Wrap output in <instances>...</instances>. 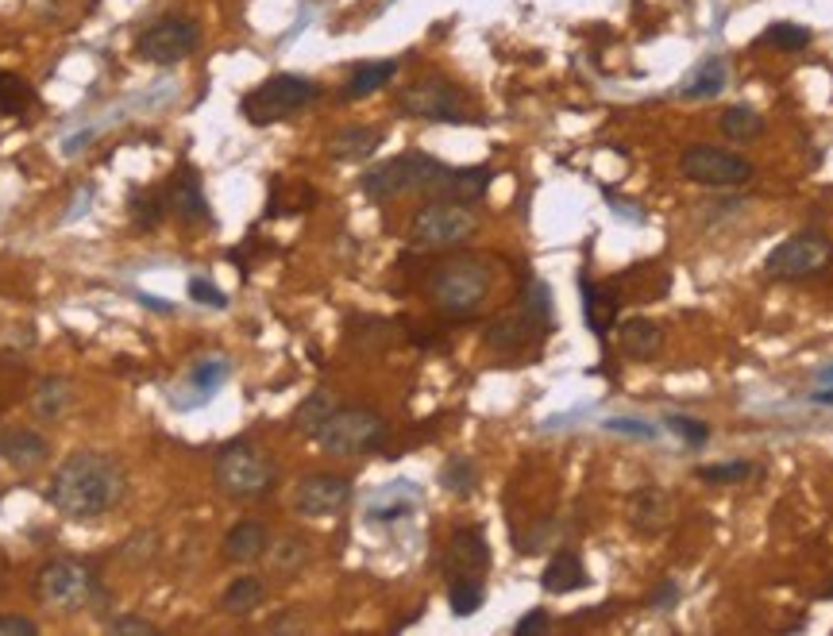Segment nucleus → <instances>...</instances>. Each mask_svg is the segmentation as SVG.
<instances>
[{"label": "nucleus", "mask_w": 833, "mask_h": 636, "mask_svg": "<svg viewBox=\"0 0 833 636\" xmlns=\"http://www.w3.org/2000/svg\"><path fill=\"white\" fill-rule=\"evenodd\" d=\"M47 502L70 521L105 517L124 502V467L105 451H74L50 479Z\"/></svg>", "instance_id": "obj_1"}, {"label": "nucleus", "mask_w": 833, "mask_h": 636, "mask_svg": "<svg viewBox=\"0 0 833 636\" xmlns=\"http://www.w3.org/2000/svg\"><path fill=\"white\" fill-rule=\"evenodd\" d=\"M494 270L482 255H451V259L436 262L429 274V297L433 305L451 320H467L482 309V302L491 297Z\"/></svg>", "instance_id": "obj_2"}, {"label": "nucleus", "mask_w": 833, "mask_h": 636, "mask_svg": "<svg viewBox=\"0 0 833 636\" xmlns=\"http://www.w3.org/2000/svg\"><path fill=\"white\" fill-rule=\"evenodd\" d=\"M386 436H390V424H386L383 413L363 409V405H343L325 416V424L317 428L313 440H317L328 456L360 459V456H375L386 444Z\"/></svg>", "instance_id": "obj_3"}, {"label": "nucleus", "mask_w": 833, "mask_h": 636, "mask_svg": "<svg viewBox=\"0 0 833 636\" xmlns=\"http://www.w3.org/2000/svg\"><path fill=\"white\" fill-rule=\"evenodd\" d=\"M448 166L433 155H421V151H409V155H398V158H386V163L371 166L367 174L360 178V189L367 201H398L406 193H429L433 197L436 181Z\"/></svg>", "instance_id": "obj_4"}, {"label": "nucleus", "mask_w": 833, "mask_h": 636, "mask_svg": "<svg viewBox=\"0 0 833 636\" xmlns=\"http://www.w3.org/2000/svg\"><path fill=\"white\" fill-rule=\"evenodd\" d=\"M213 479L216 486H221V494H228V498L255 502V498H267L270 490H274L278 467L262 448H255V444L247 440H232L228 448H221V456H216Z\"/></svg>", "instance_id": "obj_5"}, {"label": "nucleus", "mask_w": 833, "mask_h": 636, "mask_svg": "<svg viewBox=\"0 0 833 636\" xmlns=\"http://www.w3.org/2000/svg\"><path fill=\"white\" fill-rule=\"evenodd\" d=\"M474 232H479V216L471 212V204L433 197V201L413 212V221H409V244H413L416 251H456Z\"/></svg>", "instance_id": "obj_6"}, {"label": "nucleus", "mask_w": 833, "mask_h": 636, "mask_svg": "<svg viewBox=\"0 0 833 636\" xmlns=\"http://www.w3.org/2000/svg\"><path fill=\"white\" fill-rule=\"evenodd\" d=\"M317 97H320V85L309 82V78L274 74V78H267L262 85H255V90L239 101V113H244V120L255 123V128H267V123L290 120L294 113L309 108Z\"/></svg>", "instance_id": "obj_7"}, {"label": "nucleus", "mask_w": 833, "mask_h": 636, "mask_svg": "<svg viewBox=\"0 0 833 636\" xmlns=\"http://www.w3.org/2000/svg\"><path fill=\"white\" fill-rule=\"evenodd\" d=\"M833 262V239L818 228L795 232L791 239L776 244L764 259V270L776 282H807V278L825 274Z\"/></svg>", "instance_id": "obj_8"}, {"label": "nucleus", "mask_w": 833, "mask_h": 636, "mask_svg": "<svg viewBox=\"0 0 833 636\" xmlns=\"http://www.w3.org/2000/svg\"><path fill=\"white\" fill-rule=\"evenodd\" d=\"M398 113L409 120H429V123H471V108L467 97L448 82V78H416L398 93Z\"/></svg>", "instance_id": "obj_9"}, {"label": "nucleus", "mask_w": 833, "mask_h": 636, "mask_svg": "<svg viewBox=\"0 0 833 636\" xmlns=\"http://www.w3.org/2000/svg\"><path fill=\"white\" fill-rule=\"evenodd\" d=\"M679 174L694 186H711V189H737L749 186L756 166L749 158L734 155V151L711 148V143H694V148L683 151L679 158Z\"/></svg>", "instance_id": "obj_10"}, {"label": "nucleus", "mask_w": 833, "mask_h": 636, "mask_svg": "<svg viewBox=\"0 0 833 636\" xmlns=\"http://www.w3.org/2000/svg\"><path fill=\"white\" fill-rule=\"evenodd\" d=\"M201 43V27L186 16H166L159 24H151L148 32L139 35L136 50L143 62H155V66H174L181 58H189Z\"/></svg>", "instance_id": "obj_11"}, {"label": "nucleus", "mask_w": 833, "mask_h": 636, "mask_svg": "<svg viewBox=\"0 0 833 636\" xmlns=\"http://www.w3.org/2000/svg\"><path fill=\"white\" fill-rule=\"evenodd\" d=\"M93 587H97V579H93V572L85 567V563L78 560H55L47 563L39 572V579H35V590H39V598L47 605H82L90 602Z\"/></svg>", "instance_id": "obj_12"}, {"label": "nucleus", "mask_w": 833, "mask_h": 636, "mask_svg": "<svg viewBox=\"0 0 833 636\" xmlns=\"http://www.w3.org/2000/svg\"><path fill=\"white\" fill-rule=\"evenodd\" d=\"M352 494H355L352 479H343V474H332V471H317L297 482L294 509L302 517H336L340 509H348Z\"/></svg>", "instance_id": "obj_13"}, {"label": "nucleus", "mask_w": 833, "mask_h": 636, "mask_svg": "<svg viewBox=\"0 0 833 636\" xmlns=\"http://www.w3.org/2000/svg\"><path fill=\"white\" fill-rule=\"evenodd\" d=\"M228 360L224 355H204V360H197L193 367H189V375H186V382L181 386H174V393H171V401L178 409H197V405H204V401L213 398L216 390H221L224 382H228Z\"/></svg>", "instance_id": "obj_14"}, {"label": "nucleus", "mask_w": 833, "mask_h": 636, "mask_svg": "<svg viewBox=\"0 0 833 636\" xmlns=\"http://www.w3.org/2000/svg\"><path fill=\"white\" fill-rule=\"evenodd\" d=\"M676 521V502L664 486H641L630 494V525L641 537H664Z\"/></svg>", "instance_id": "obj_15"}, {"label": "nucleus", "mask_w": 833, "mask_h": 636, "mask_svg": "<svg viewBox=\"0 0 833 636\" xmlns=\"http://www.w3.org/2000/svg\"><path fill=\"white\" fill-rule=\"evenodd\" d=\"M486 567H491V544H486L482 529H459L448 540V552H444V575L448 579H459V575L482 579Z\"/></svg>", "instance_id": "obj_16"}, {"label": "nucleus", "mask_w": 833, "mask_h": 636, "mask_svg": "<svg viewBox=\"0 0 833 636\" xmlns=\"http://www.w3.org/2000/svg\"><path fill=\"white\" fill-rule=\"evenodd\" d=\"M494 181L491 166H448L436 181L433 197H444V201H459V204H479L486 197Z\"/></svg>", "instance_id": "obj_17"}, {"label": "nucleus", "mask_w": 833, "mask_h": 636, "mask_svg": "<svg viewBox=\"0 0 833 636\" xmlns=\"http://www.w3.org/2000/svg\"><path fill=\"white\" fill-rule=\"evenodd\" d=\"M383 143H386L383 128H375V123H352V128H340L328 139V155H332L336 163H363V158L375 155Z\"/></svg>", "instance_id": "obj_18"}, {"label": "nucleus", "mask_w": 833, "mask_h": 636, "mask_svg": "<svg viewBox=\"0 0 833 636\" xmlns=\"http://www.w3.org/2000/svg\"><path fill=\"white\" fill-rule=\"evenodd\" d=\"M618 351L633 363H648L664 351V328L648 317H630L618 328Z\"/></svg>", "instance_id": "obj_19"}, {"label": "nucleus", "mask_w": 833, "mask_h": 636, "mask_svg": "<svg viewBox=\"0 0 833 636\" xmlns=\"http://www.w3.org/2000/svg\"><path fill=\"white\" fill-rule=\"evenodd\" d=\"M532 335H548L529 313H509V317H498L491 328H486V343H491L498 355H521L532 343Z\"/></svg>", "instance_id": "obj_20"}, {"label": "nucleus", "mask_w": 833, "mask_h": 636, "mask_svg": "<svg viewBox=\"0 0 833 636\" xmlns=\"http://www.w3.org/2000/svg\"><path fill=\"white\" fill-rule=\"evenodd\" d=\"M267 547H270L267 525L262 521H239V525H232L228 537H224L221 555L228 563H255V560L267 555Z\"/></svg>", "instance_id": "obj_21"}, {"label": "nucleus", "mask_w": 833, "mask_h": 636, "mask_svg": "<svg viewBox=\"0 0 833 636\" xmlns=\"http://www.w3.org/2000/svg\"><path fill=\"white\" fill-rule=\"evenodd\" d=\"M166 204L181 224H204L209 221V201L201 193V181L193 174H174L171 189H166Z\"/></svg>", "instance_id": "obj_22"}, {"label": "nucleus", "mask_w": 833, "mask_h": 636, "mask_svg": "<svg viewBox=\"0 0 833 636\" xmlns=\"http://www.w3.org/2000/svg\"><path fill=\"white\" fill-rule=\"evenodd\" d=\"M590 582L587 567H583V560L575 552H555L552 560H548L544 575H540V587L548 590V594H575V590H583Z\"/></svg>", "instance_id": "obj_23"}, {"label": "nucleus", "mask_w": 833, "mask_h": 636, "mask_svg": "<svg viewBox=\"0 0 833 636\" xmlns=\"http://www.w3.org/2000/svg\"><path fill=\"white\" fill-rule=\"evenodd\" d=\"M579 290H583V317H587V328L606 343V335L618 325V297H613L610 290L595 286L587 274L579 278Z\"/></svg>", "instance_id": "obj_24"}, {"label": "nucleus", "mask_w": 833, "mask_h": 636, "mask_svg": "<svg viewBox=\"0 0 833 636\" xmlns=\"http://www.w3.org/2000/svg\"><path fill=\"white\" fill-rule=\"evenodd\" d=\"M394 74H398V62H394V58H383V62H360L352 74H348V82H343L340 97L343 101L375 97L378 90H386V85L394 82Z\"/></svg>", "instance_id": "obj_25"}, {"label": "nucleus", "mask_w": 833, "mask_h": 636, "mask_svg": "<svg viewBox=\"0 0 833 636\" xmlns=\"http://www.w3.org/2000/svg\"><path fill=\"white\" fill-rule=\"evenodd\" d=\"M47 456H50L47 440L39 433H32V428H20V433L4 436V456L0 459H9V467H16V471H35V467L47 463Z\"/></svg>", "instance_id": "obj_26"}, {"label": "nucleus", "mask_w": 833, "mask_h": 636, "mask_svg": "<svg viewBox=\"0 0 833 636\" xmlns=\"http://www.w3.org/2000/svg\"><path fill=\"white\" fill-rule=\"evenodd\" d=\"M416 490H413V482H390V486L378 494L375 502H371V509H367V517L371 521H378V525H386V521H401V517H409L416 509Z\"/></svg>", "instance_id": "obj_27"}, {"label": "nucleus", "mask_w": 833, "mask_h": 636, "mask_svg": "<svg viewBox=\"0 0 833 636\" xmlns=\"http://www.w3.org/2000/svg\"><path fill=\"white\" fill-rule=\"evenodd\" d=\"M262 602H267V582H262L259 575H239L221 594V610L232 613V617H247V613H255Z\"/></svg>", "instance_id": "obj_28"}, {"label": "nucleus", "mask_w": 833, "mask_h": 636, "mask_svg": "<svg viewBox=\"0 0 833 636\" xmlns=\"http://www.w3.org/2000/svg\"><path fill=\"white\" fill-rule=\"evenodd\" d=\"M721 90H726V62H721V58H706V62L687 78V85L679 93H683V101H711L718 97Z\"/></svg>", "instance_id": "obj_29"}, {"label": "nucleus", "mask_w": 833, "mask_h": 636, "mask_svg": "<svg viewBox=\"0 0 833 636\" xmlns=\"http://www.w3.org/2000/svg\"><path fill=\"white\" fill-rule=\"evenodd\" d=\"M718 128L721 136L734 139V143H749V139H756L760 131H764V116L749 105H729L726 113L718 116Z\"/></svg>", "instance_id": "obj_30"}, {"label": "nucleus", "mask_w": 833, "mask_h": 636, "mask_svg": "<svg viewBox=\"0 0 833 636\" xmlns=\"http://www.w3.org/2000/svg\"><path fill=\"white\" fill-rule=\"evenodd\" d=\"M70 401H74V393H70V382H66V378L50 375L35 386V413H39L43 421H58V416L70 409Z\"/></svg>", "instance_id": "obj_31"}, {"label": "nucleus", "mask_w": 833, "mask_h": 636, "mask_svg": "<svg viewBox=\"0 0 833 636\" xmlns=\"http://www.w3.org/2000/svg\"><path fill=\"white\" fill-rule=\"evenodd\" d=\"M309 540L305 537H282L278 544H270L267 547V560H270V567L274 572H282V575H294V572H302L305 563H309Z\"/></svg>", "instance_id": "obj_32"}, {"label": "nucleus", "mask_w": 833, "mask_h": 636, "mask_svg": "<svg viewBox=\"0 0 833 636\" xmlns=\"http://www.w3.org/2000/svg\"><path fill=\"white\" fill-rule=\"evenodd\" d=\"M441 486L448 490V494H456V498L474 494V486H479V467H474V459L451 456L448 463L441 467Z\"/></svg>", "instance_id": "obj_33"}, {"label": "nucleus", "mask_w": 833, "mask_h": 636, "mask_svg": "<svg viewBox=\"0 0 833 636\" xmlns=\"http://www.w3.org/2000/svg\"><path fill=\"white\" fill-rule=\"evenodd\" d=\"M482 598H486V587L474 575H459V579H448V605L456 617H471L479 613Z\"/></svg>", "instance_id": "obj_34"}, {"label": "nucleus", "mask_w": 833, "mask_h": 636, "mask_svg": "<svg viewBox=\"0 0 833 636\" xmlns=\"http://www.w3.org/2000/svg\"><path fill=\"white\" fill-rule=\"evenodd\" d=\"M35 105V90L12 70H0V113L4 116H24Z\"/></svg>", "instance_id": "obj_35"}, {"label": "nucleus", "mask_w": 833, "mask_h": 636, "mask_svg": "<svg viewBox=\"0 0 833 636\" xmlns=\"http://www.w3.org/2000/svg\"><path fill=\"white\" fill-rule=\"evenodd\" d=\"M760 43H764V47H776V50H787V55H795V50H807L810 43H814V32H810V27H802V24H787V20H779V24L764 27Z\"/></svg>", "instance_id": "obj_36"}, {"label": "nucleus", "mask_w": 833, "mask_h": 636, "mask_svg": "<svg viewBox=\"0 0 833 636\" xmlns=\"http://www.w3.org/2000/svg\"><path fill=\"white\" fill-rule=\"evenodd\" d=\"M332 398L328 393H309V398L297 405V413H294V428L297 433H305V436H317V428L325 424V416L332 413Z\"/></svg>", "instance_id": "obj_37"}, {"label": "nucleus", "mask_w": 833, "mask_h": 636, "mask_svg": "<svg viewBox=\"0 0 833 636\" xmlns=\"http://www.w3.org/2000/svg\"><path fill=\"white\" fill-rule=\"evenodd\" d=\"M752 474V463L749 459H734V463H711V467H699L694 479L706 482V486H737Z\"/></svg>", "instance_id": "obj_38"}, {"label": "nucleus", "mask_w": 833, "mask_h": 636, "mask_svg": "<svg viewBox=\"0 0 833 636\" xmlns=\"http://www.w3.org/2000/svg\"><path fill=\"white\" fill-rule=\"evenodd\" d=\"M166 197L163 193H139V197H131V221H136V228H159L163 224V216H166Z\"/></svg>", "instance_id": "obj_39"}, {"label": "nucleus", "mask_w": 833, "mask_h": 636, "mask_svg": "<svg viewBox=\"0 0 833 636\" xmlns=\"http://www.w3.org/2000/svg\"><path fill=\"white\" fill-rule=\"evenodd\" d=\"M664 424H668L671 433L679 436L683 444H691V448H703L706 440H711V424L699 421V416H687V413H668L664 416Z\"/></svg>", "instance_id": "obj_40"}, {"label": "nucleus", "mask_w": 833, "mask_h": 636, "mask_svg": "<svg viewBox=\"0 0 833 636\" xmlns=\"http://www.w3.org/2000/svg\"><path fill=\"white\" fill-rule=\"evenodd\" d=\"M521 309L529 313V317L548 332V328H552V290H548L544 282H537V278H532L529 290H525V305H521Z\"/></svg>", "instance_id": "obj_41"}, {"label": "nucleus", "mask_w": 833, "mask_h": 636, "mask_svg": "<svg viewBox=\"0 0 833 636\" xmlns=\"http://www.w3.org/2000/svg\"><path fill=\"white\" fill-rule=\"evenodd\" d=\"M606 428H610V433H621V436H637V440H656V436H660V428H656V424L633 421V416H610V421H606Z\"/></svg>", "instance_id": "obj_42"}, {"label": "nucleus", "mask_w": 833, "mask_h": 636, "mask_svg": "<svg viewBox=\"0 0 833 636\" xmlns=\"http://www.w3.org/2000/svg\"><path fill=\"white\" fill-rule=\"evenodd\" d=\"M189 297H193L197 305H209V309H228L224 290H216L209 278H193V282H189Z\"/></svg>", "instance_id": "obj_43"}, {"label": "nucleus", "mask_w": 833, "mask_h": 636, "mask_svg": "<svg viewBox=\"0 0 833 636\" xmlns=\"http://www.w3.org/2000/svg\"><path fill=\"white\" fill-rule=\"evenodd\" d=\"M39 625L27 617H16V613H0V636H35Z\"/></svg>", "instance_id": "obj_44"}, {"label": "nucleus", "mask_w": 833, "mask_h": 636, "mask_svg": "<svg viewBox=\"0 0 833 636\" xmlns=\"http://www.w3.org/2000/svg\"><path fill=\"white\" fill-rule=\"evenodd\" d=\"M108 633H116V636H124V633L148 636V633H155V625H151L148 617H113V621H108Z\"/></svg>", "instance_id": "obj_45"}, {"label": "nucleus", "mask_w": 833, "mask_h": 636, "mask_svg": "<svg viewBox=\"0 0 833 636\" xmlns=\"http://www.w3.org/2000/svg\"><path fill=\"white\" fill-rule=\"evenodd\" d=\"M548 628H552V617H548L544 610H532V613H525V617L517 621L514 633L525 636V633H548Z\"/></svg>", "instance_id": "obj_46"}, {"label": "nucleus", "mask_w": 833, "mask_h": 636, "mask_svg": "<svg viewBox=\"0 0 833 636\" xmlns=\"http://www.w3.org/2000/svg\"><path fill=\"white\" fill-rule=\"evenodd\" d=\"M679 602V587H676V579H664L660 587L653 590V598H648V605L653 610H671V605Z\"/></svg>", "instance_id": "obj_47"}, {"label": "nucleus", "mask_w": 833, "mask_h": 636, "mask_svg": "<svg viewBox=\"0 0 833 636\" xmlns=\"http://www.w3.org/2000/svg\"><path fill=\"white\" fill-rule=\"evenodd\" d=\"M810 401H814V405H833V382L825 386V390H814V393H810Z\"/></svg>", "instance_id": "obj_48"}, {"label": "nucleus", "mask_w": 833, "mask_h": 636, "mask_svg": "<svg viewBox=\"0 0 833 636\" xmlns=\"http://www.w3.org/2000/svg\"><path fill=\"white\" fill-rule=\"evenodd\" d=\"M822 382H833V367H825V370H822Z\"/></svg>", "instance_id": "obj_49"}, {"label": "nucleus", "mask_w": 833, "mask_h": 636, "mask_svg": "<svg viewBox=\"0 0 833 636\" xmlns=\"http://www.w3.org/2000/svg\"><path fill=\"white\" fill-rule=\"evenodd\" d=\"M4 436H9V433H4V428H0V456H4Z\"/></svg>", "instance_id": "obj_50"}, {"label": "nucleus", "mask_w": 833, "mask_h": 636, "mask_svg": "<svg viewBox=\"0 0 833 636\" xmlns=\"http://www.w3.org/2000/svg\"><path fill=\"white\" fill-rule=\"evenodd\" d=\"M822 598H833V582H830V587L822 590Z\"/></svg>", "instance_id": "obj_51"}]
</instances>
